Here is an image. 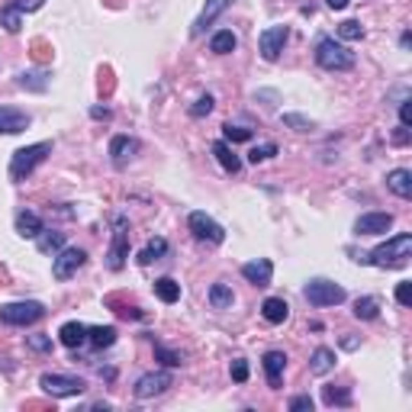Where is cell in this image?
I'll return each mask as SVG.
<instances>
[{
	"instance_id": "cell-1",
	"label": "cell",
	"mask_w": 412,
	"mask_h": 412,
	"mask_svg": "<svg viewBox=\"0 0 412 412\" xmlns=\"http://www.w3.org/2000/svg\"><path fill=\"white\" fill-rule=\"evenodd\" d=\"M409 258H412V236L409 232H399V236L387 238L380 248H374L367 261L377 267H403Z\"/></svg>"
},
{
	"instance_id": "cell-2",
	"label": "cell",
	"mask_w": 412,
	"mask_h": 412,
	"mask_svg": "<svg viewBox=\"0 0 412 412\" xmlns=\"http://www.w3.org/2000/svg\"><path fill=\"white\" fill-rule=\"evenodd\" d=\"M49 152H52V142H36V146L16 148L13 158H10V181H26L49 158Z\"/></svg>"
},
{
	"instance_id": "cell-3",
	"label": "cell",
	"mask_w": 412,
	"mask_h": 412,
	"mask_svg": "<svg viewBox=\"0 0 412 412\" xmlns=\"http://www.w3.org/2000/svg\"><path fill=\"white\" fill-rule=\"evenodd\" d=\"M316 61H319V68H326V71H348L354 65V55H352V49L335 42V39H319Z\"/></svg>"
},
{
	"instance_id": "cell-4",
	"label": "cell",
	"mask_w": 412,
	"mask_h": 412,
	"mask_svg": "<svg viewBox=\"0 0 412 412\" xmlns=\"http://www.w3.org/2000/svg\"><path fill=\"white\" fill-rule=\"evenodd\" d=\"M42 316H46V306L36 303V300L0 306V322H7V326H32V322H39Z\"/></svg>"
},
{
	"instance_id": "cell-5",
	"label": "cell",
	"mask_w": 412,
	"mask_h": 412,
	"mask_svg": "<svg viewBox=\"0 0 412 412\" xmlns=\"http://www.w3.org/2000/svg\"><path fill=\"white\" fill-rule=\"evenodd\" d=\"M303 297H306V303L309 306H338V303H345V287H338V283H332V281H309L306 283V290H303Z\"/></svg>"
},
{
	"instance_id": "cell-6",
	"label": "cell",
	"mask_w": 412,
	"mask_h": 412,
	"mask_svg": "<svg viewBox=\"0 0 412 412\" xmlns=\"http://www.w3.org/2000/svg\"><path fill=\"white\" fill-rule=\"evenodd\" d=\"M39 387L46 390L49 397L65 399V397H81L87 390V383L81 380V377H71V374H42L39 377Z\"/></svg>"
},
{
	"instance_id": "cell-7",
	"label": "cell",
	"mask_w": 412,
	"mask_h": 412,
	"mask_svg": "<svg viewBox=\"0 0 412 412\" xmlns=\"http://www.w3.org/2000/svg\"><path fill=\"white\" fill-rule=\"evenodd\" d=\"M84 261H87V255L81 248H61L52 258V277L55 281H68V277H75L84 267Z\"/></svg>"
},
{
	"instance_id": "cell-8",
	"label": "cell",
	"mask_w": 412,
	"mask_h": 412,
	"mask_svg": "<svg viewBox=\"0 0 412 412\" xmlns=\"http://www.w3.org/2000/svg\"><path fill=\"white\" fill-rule=\"evenodd\" d=\"M187 222H191V232L200 238V242H210V245H222V242H226V229H222L213 216L191 213V219H187Z\"/></svg>"
},
{
	"instance_id": "cell-9",
	"label": "cell",
	"mask_w": 412,
	"mask_h": 412,
	"mask_svg": "<svg viewBox=\"0 0 412 412\" xmlns=\"http://www.w3.org/2000/svg\"><path fill=\"white\" fill-rule=\"evenodd\" d=\"M287 39H290V30L287 26H271V30L261 32L258 39V49H261V58L264 61H277L283 52V46H287Z\"/></svg>"
},
{
	"instance_id": "cell-10",
	"label": "cell",
	"mask_w": 412,
	"mask_h": 412,
	"mask_svg": "<svg viewBox=\"0 0 412 412\" xmlns=\"http://www.w3.org/2000/svg\"><path fill=\"white\" fill-rule=\"evenodd\" d=\"M129 258V232H126V219H116V232H113V245H110V255H107V267L110 271H122Z\"/></svg>"
},
{
	"instance_id": "cell-11",
	"label": "cell",
	"mask_w": 412,
	"mask_h": 412,
	"mask_svg": "<svg viewBox=\"0 0 412 412\" xmlns=\"http://www.w3.org/2000/svg\"><path fill=\"white\" fill-rule=\"evenodd\" d=\"M171 374L168 371H152V374H146V377H139V383H136V397L139 399H152V397H161L165 390L171 387Z\"/></svg>"
},
{
	"instance_id": "cell-12",
	"label": "cell",
	"mask_w": 412,
	"mask_h": 412,
	"mask_svg": "<svg viewBox=\"0 0 412 412\" xmlns=\"http://www.w3.org/2000/svg\"><path fill=\"white\" fill-rule=\"evenodd\" d=\"M390 226H393V213H364L354 222V232L358 236H383Z\"/></svg>"
},
{
	"instance_id": "cell-13",
	"label": "cell",
	"mask_w": 412,
	"mask_h": 412,
	"mask_svg": "<svg viewBox=\"0 0 412 412\" xmlns=\"http://www.w3.org/2000/svg\"><path fill=\"white\" fill-rule=\"evenodd\" d=\"M30 129V113L16 107H0V136H16Z\"/></svg>"
},
{
	"instance_id": "cell-14",
	"label": "cell",
	"mask_w": 412,
	"mask_h": 412,
	"mask_svg": "<svg viewBox=\"0 0 412 412\" xmlns=\"http://www.w3.org/2000/svg\"><path fill=\"white\" fill-rule=\"evenodd\" d=\"M232 4H236V0H206L203 13H200V16H197V23H193V36H203L206 26H213L216 20H219V16L232 7Z\"/></svg>"
},
{
	"instance_id": "cell-15",
	"label": "cell",
	"mask_w": 412,
	"mask_h": 412,
	"mask_svg": "<svg viewBox=\"0 0 412 412\" xmlns=\"http://www.w3.org/2000/svg\"><path fill=\"white\" fill-rule=\"evenodd\" d=\"M139 152V142L129 136H113L110 139V158H113L116 168H122V165H129L132 158H136Z\"/></svg>"
},
{
	"instance_id": "cell-16",
	"label": "cell",
	"mask_w": 412,
	"mask_h": 412,
	"mask_svg": "<svg viewBox=\"0 0 412 412\" xmlns=\"http://www.w3.org/2000/svg\"><path fill=\"white\" fill-rule=\"evenodd\" d=\"M242 277L248 283H255V287H267V283H271V277H274V264H271L267 258L248 261V264H242Z\"/></svg>"
},
{
	"instance_id": "cell-17",
	"label": "cell",
	"mask_w": 412,
	"mask_h": 412,
	"mask_svg": "<svg viewBox=\"0 0 412 412\" xmlns=\"http://www.w3.org/2000/svg\"><path fill=\"white\" fill-rule=\"evenodd\" d=\"M283 371H287V354H283V352H267V354H264V377H267V387H271V390H281Z\"/></svg>"
},
{
	"instance_id": "cell-18",
	"label": "cell",
	"mask_w": 412,
	"mask_h": 412,
	"mask_svg": "<svg viewBox=\"0 0 412 412\" xmlns=\"http://www.w3.org/2000/svg\"><path fill=\"white\" fill-rule=\"evenodd\" d=\"M387 187L397 197H403V200H409L412 197V171H406V168H393L387 174Z\"/></svg>"
},
{
	"instance_id": "cell-19",
	"label": "cell",
	"mask_w": 412,
	"mask_h": 412,
	"mask_svg": "<svg viewBox=\"0 0 412 412\" xmlns=\"http://www.w3.org/2000/svg\"><path fill=\"white\" fill-rule=\"evenodd\" d=\"M42 229H46V226H42L39 213H32V210H20V213H16V232L23 238H36Z\"/></svg>"
},
{
	"instance_id": "cell-20",
	"label": "cell",
	"mask_w": 412,
	"mask_h": 412,
	"mask_svg": "<svg viewBox=\"0 0 412 412\" xmlns=\"http://www.w3.org/2000/svg\"><path fill=\"white\" fill-rule=\"evenodd\" d=\"M58 338L65 348H81V345L87 342V326H81V322H65V326L58 328Z\"/></svg>"
},
{
	"instance_id": "cell-21",
	"label": "cell",
	"mask_w": 412,
	"mask_h": 412,
	"mask_svg": "<svg viewBox=\"0 0 412 412\" xmlns=\"http://www.w3.org/2000/svg\"><path fill=\"white\" fill-rule=\"evenodd\" d=\"M261 316H264L271 326H281V322H287V316H290V306L283 303L281 297H271V300H264V306H261Z\"/></svg>"
},
{
	"instance_id": "cell-22",
	"label": "cell",
	"mask_w": 412,
	"mask_h": 412,
	"mask_svg": "<svg viewBox=\"0 0 412 412\" xmlns=\"http://www.w3.org/2000/svg\"><path fill=\"white\" fill-rule=\"evenodd\" d=\"M213 155H216V161H219L222 168L229 171V174H238V171H242V161H238V155L232 152L226 142H213Z\"/></svg>"
},
{
	"instance_id": "cell-23",
	"label": "cell",
	"mask_w": 412,
	"mask_h": 412,
	"mask_svg": "<svg viewBox=\"0 0 412 412\" xmlns=\"http://www.w3.org/2000/svg\"><path fill=\"white\" fill-rule=\"evenodd\" d=\"M332 367H335V352H332V348H316L313 358H309V371H313L316 377H322V374H328Z\"/></svg>"
},
{
	"instance_id": "cell-24",
	"label": "cell",
	"mask_w": 412,
	"mask_h": 412,
	"mask_svg": "<svg viewBox=\"0 0 412 412\" xmlns=\"http://www.w3.org/2000/svg\"><path fill=\"white\" fill-rule=\"evenodd\" d=\"M36 242H39V252H42V255H52V258H55V255L65 248V232H46V229H42L36 236Z\"/></svg>"
},
{
	"instance_id": "cell-25",
	"label": "cell",
	"mask_w": 412,
	"mask_h": 412,
	"mask_svg": "<svg viewBox=\"0 0 412 412\" xmlns=\"http://www.w3.org/2000/svg\"><path fill=\"white\" fill-rule=\"evenodd\" d=\"M87 342L94 345V348H110V345L116 342V328L113 326H94V328H87Z\"/></svg>"
},
{
	"instance_id": "cell-26",
	"label": "cell",
	"mask_w": 412,
	"mask_h": 412,
	"mask_svg": "<svg viewBox=\"0 0 412 412\" xmlns=\"http://www.w3.org/2000/svg\"><path fill=\"white\" fill-rule=\"evenodd\" d=\"M155 293H158L161 303H177L181 300V283L171 281V277H161V281H155Z\"/></svg>"
},
{
	"instance_id": "cell-27",
	"label": "cell",
	"mask_w": 412,
	"mask_h": 412,
	"mask_svg": "<svg viewBox=\"0 0 412 412\" xmlns=\"http://www.w3.org/2000/svg\"><path fill=\"white\" fill-rule=\"evenodd\" d=\"M165 255H168V242H165V238H152V242L139 252V264H152V261L165 258Z\"/></svg>"
},
{
	"instance_id": "cell-28",
	"label": "cell",
	"mask_w": 412,
	"mask_h": 412,
	"mask_svg": "<svg viewBox=\"0 0 412 412\" xmlns=\"http://www.w3.org/2000/svg\"><path fill=\"white\" fill-rule=\"evenodd\" d=\"M236 32L232 30H222V32H216L213 39H210V52H216V55H229L232 49H236Z\"/></svg>"
},
{
	"instance_id": "cell-29",
	"label": "cell",
	"mask_w": 412,
	"mask_h": 412,
	"mask_svg": "<svg viewBox=\"0 0 412 412\" xmlns=\"http://www.w3.org/2000/svg\"><path fill=\"white\" fill-rule=\"evenodd\" d=\"M16 84L23 87V91H46L49 77L42 71H23V75H16Z\"/></svg>"
},
{
	"instance_id": "cell-30",
	"label": "cell",
	"mask_w": 412,
	"mask_h": 412,
	"mask_svg": "<svg viewBox=\"0 0 412 412\" xmlns=\"http://www.w3.org/2000/svg\"><path fill=\"white\" fill-rule=\"evenodd\" d=\"M210 303H213V309H229L236 303V297H232V290L226 283H213L210 287Z\"/></svg>"
},
{
	"instance_id": "cell-31",
	"label": "cell",
	"mask_w": 412,
	"mask_h": 412,
	"mask_svg": "<svg viewBox=\"0 0 412 412\" xmlns=\"http://www.w3.org/2000/svg\"><path fill=\"white\" fill-rule=\"evenodd\" d=\"M354 316H358V319H364V322H371V319H377V316H380V306H377L374 297H358V300H354Z\"/></svg>"
},
{
	"instance_id": "cell-32",
	"label": "cell",
	"mask_w": 412,
	"mask_h": 412,
	"mask_svg": "<svg viewBox=\"0 0 412 412\" xmlns=\"http://www.w3.org/2000/svg\"><path fill=\"white\" fill-rule=\"evenodd\" d=\"M0 26H4L7 32H20V26H23V13H20L13 4L0 7Z\"/></svg>"
},
{
	"instance_id": "cell-33",
	"label": "cell",
	"mask_w": 412,
	"mask_h": 412,
	"mask_svg": "<svg viewBox=\"0 0 412 412\" xmlns=\"http://www.w3.org/2000/svg\"><path fill=\"white\" fill-rule=\"evenodd\" d=\"M322 403L326 406H352V393L345 387H322Z\"/></svg>"
},
{
	"instance_id": "cell-34",
	"label": "cell",
	"mask_w": 412,
	"mask_h": 412,
	"mask_svg": "<svg viewBox=\"0 0 412 412\" xmlns=\"http://www.w3.org/2000/svg\"><path fill=\"white\" fill-rule=\"evenodd\" d=\"M155 358H158L165 367H181V364H184L181 354L171 352V348H165V345H158V342H155Z\"/></svg>"
},
{
	"instance_id": "cell-35",
	"label": "cell",
	"mask_w": 412,
	"mask_h": 412,
	"mask_svg": "<svg viewBox=\"0 0 412 412\" xmlns=\"http://www.w3.org/2000/svg\"><path fill=\"white\" fill-rule=\"evenodd\" d=\"M338 36L348 39V42H354V39L364 36V26H361L358 20H345V23H338Z\"/></svg>"
},
{
	"instance_id": "cell-36",
	"label": "cell",
	"mask_w": 412,
	"mask_h": 412,
	"mask_svg": "<svg viewBox=\"0 0 412 412\" xmlns=\"http://www.w3.org/2000/svg\"><path fill=\"white\" fill-rule=\"evenodd\" d=\"M222 136H226V142H248V139H252V129L226 122V126H222Z\"/></svg>"
},
{
	"instance_id": "cell-37",
	"label": "cell",
	"mask_w": 412,
	"mask_h": 412,
	"mask_svg": "<svg viewBox=\"0 0 412 412\" xmlns=\"http://www.w3.org/2000/svg\"><path fill=\"white\" fill-rule=\"evenodd\" d=\"M274 155H277V146H274V142H267V146L252 148V152H248V161H252V165H258V161H267V158H274Z\"/></svg>"
},
{
	"instance_id": "cell-38",
	"label": "cell",
	"mask_w": 412,
	"mask_h": 412,
	"mask_svg": "<svg viewBox=\"0 0 412 412\" xmlns=\"http://www.w3.org/2000/svg\"><path fill=\"white\" fill-rule=\"evenodd\" d=\"M283 126H290V129H297V132L313 129V122L306 120V116H297V113H283Z\"/></svg>"
},
{
	"instance_id": "cell-39",
	"label": "cell",
	"mask_w": 412,
	"mask_h": 412,
	"mask_svg": "<svg viewBox=\"0 0 412 412\" xmlns=\"http://www.w3.org/2000/svg\"><path fill=\"white\" fill-rule=\"evenodd\" d=\"M210 113H213V97H210V94H203V97H200L197 103L191 107V116H197V120H200V116H210Z\"/></svg>"
},
{
	"instance_id": "cell-40",
	"label": "cell",
	"mask_w": 412,
	"mask_h": 412,
	"mask_svg": "<svg viewBox=\"0 0 412 412\" xmlns=\"http://www.w3.org/2000/svg\"><path fill=\"white\" fill-rule=\"evenodd\" d=\"M397 303L399 306H412V283L409 281L397 283Z\"/></svg>"
},
{
	"instance_id": "cell-41",
	"label": "cell",
	"mask_w": 412,
	"mask_h": 412,
	"mask_svg": "<svg viewBox=\"0 0 412 412\" xmlns=\"http://www.w3.org/2000/svg\"><path fill=\"white\" fill-rule=\"evenodd\" d=\"M13 7L20 10V13H36V10L46 7V0H13Z\"/></svg>"
},
{
	"instance_id": "cell-42",
	"label": "cell",
	"mask_w": 412,
	"mask_h": 412,
	"mask_svg": "<svg viewBox=\"0 0 412 412\" xmlns=\"http://www.w3.org/2000/svg\"><path fill=\"white\" fill-rule=\"evenodd\" d=\"M232 380L236 383L248 380V361H232Z\"/></svg>"
},
{
	"instance_id": "cell-43",
	"label": "cell",
	"mask_w": 412,
	"mask_h": 412,
	"mask_svg": "<svg viewBox=\"0 0 412 412\" xmlns=\"http://www.w3.org/2000/svg\"><path fill=\"white\" fill-rule=\"evenodd\" d=\"M290 412H313V397H293Z\"/></svg>"
},
{
	"instance_id": "cell-44",
	"label": "cell",
	"mask_w": 412,
	"mask_h": 412,
	"mask_svg": "<svg viewBox=\"0 0 412 412\" xmlns=\"http://www.w3.org/2000/svg\"><path fill=\"white\" fill-rule=\"evenodd\" d=\"M26 342H30L32 352H49L52 348V338H46V335H30Z\"/></svg>"
},
{
	"instance_id": "cell-45",
	"label": "cell",
	"mask_w": 412,
	"mask_h": 412,
	"mask_svg": "<svg viewBox=\"0 0 412 412\" xmlns=\"http://www.w3.org/2000/svg\"><path fill=\"white\" fill-rule=\"evenodd\" d=\"M399 122H403L406 129L412 126V100H403V103H399Z\"/></svg>"
},
{
	"instance_id": "cell-46",
	"label": "cell",
	"mask_w": 412,
	"mask_h": 412,
	"mask_svg": "<svg viewBox=\"0 0 412 412\" xmlns=\"http://www.w3.org/2000/svg\"><path fill=\"white\" fill-rule=\"evenodd\" d=\"M393 142H397V146H406V142H409V132H406V126L393 132Z\"/></svg>"
},
{
	"instance_id": "cell-47",
	"label": "cell",
	"mask_w": 412,
	"mask_h": 412,
	"mask_svg": "<svg viewBox=\"0 0 412 412\" xmlns=\"http://www.w3.org/2000/svg\"><path fill=\"white\" fill-rule=\"evenodd\" d=\"M91 116H94V120H107L110 110H107V107H94V110H91Z\"/></svg>"
},
{
	"instance_id": "cell-48",
	"label": "cell",
	"mask_w": 412,
	"mask_h": 412,
	"mask_svg": "<svg viewBox=\"0 0 412 412\" xmlns=\"http://www.w3.org/2000/svg\"><path fill=\"white\" fill-rule=\"evenodd\" d=\"M326 4H328V7H332V10H345V7H348V4H352V0H326Z\"/></svg>"
}]
</instances>
